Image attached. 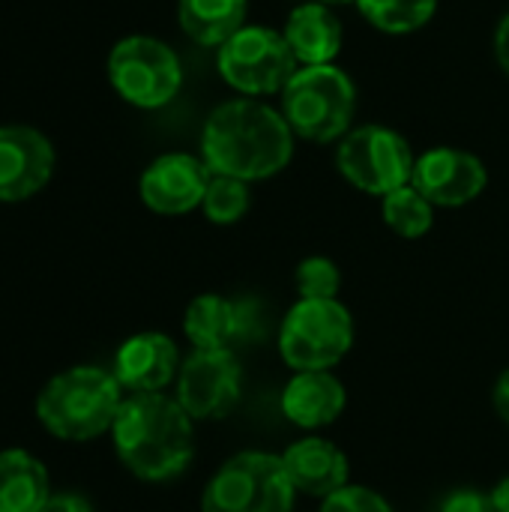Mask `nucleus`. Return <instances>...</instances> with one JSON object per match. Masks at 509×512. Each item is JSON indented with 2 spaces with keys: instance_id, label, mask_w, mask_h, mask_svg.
I'll list each match as a JSON object with an SVG mask.
<instances>
[{
  "instance_id": "412c9836",
  "label": "nucleus",
  "mask_w": 509,
  "mask_h": 512,
  "mask_svg": "<svg viewBox=\"0 0 509 512\" xmlns=\"http://www.w3.org/2000/svg\"><path fill=\"white\" fill-rule=\"evenodd\" d=\"M381 216H384L390 231H396L405 240H417V237L432 231L435 204L420 189H414L408 183V186H402V189L381 198Z\"/></svg>"
},
{
  "instance_id": "2eb2a0df",
  "label": "nucleus",
  "mask_w": 509,
  "mask_h": 512,
  "mask_svg": "<svg viewBox=\"0 0 509 512\" xmlns=\"http://www.w3.org/2000/svg\"><path fill=\"white\" fill-rule=\"evenodd\" d=\"M279 456H282V465L300 495L324 501L348 486V477H351L348 456L333 441L300 438Z\"/></svg>"
},
{
  "instance_id": "20e7f679",
  "label": "nucleus",
  "mask_w": 509,
  "mask_h": 512,
  "mask_svg": "<svg viewBox=\"0 0 509 512\" xmlns=\"http://www.w3.org/2000/svg\"><path fill=\"white\" fill-rule=\"evenodd\" d=\"M357 108V87L336 63L300 66L282 90V117L306 141H336L348 135Z\"/></svg>"
},
{
  "instance_id": "7ed1b4c3",
  "label": "nucleus",
  "mask_w": 509,
  "mask_h": 512,
  "mask_svg": "<svg viewBox=\"0 0 509 512\" xmlns=\"http://www.w3.org/2000/svg\"><path fill=\"white\" fill-rule=\"evenodd\" d=\"M120 405L123 387L114 372L99 366H72L42 387L36 417L60 441H93L114 426Z\"/></svg>"
},
{
  "instance_id": "a878e982",
  "label": "nucleus",
  "mask_w": 509,
  "mask_h": 512,
  "mask_svg": "<svg viewBox=\"0 0 509 512\" xmlns=\"http://www.w3.org/2000/svg\"><path fill=\"white\" fill-rule=\"evenodd\" d=\"M438 512H498L492 504V495H483L477 489H453Z\"/></svg>"
},
{
  "instance_id": "393cba45",
  "label": "nucleus",
  "mask_w": 509,
  "mask_h": 512,
  "mask_svg": "<svg viewBox=\"0 0 509 512\" xmlns=\"http://www.w3.org/2000/svg\"><path fill=\"white\" fill-rule=\"evenodd\" d=\"M321 512H393V507L375 489L348 483L345 489L321 501Z\"/></svg>"
},
{
  "instance_id": "f257e3e1",
  "label": "nucleus",
  "mask_w": 509,
  "mask_h": 512,
  "mask_svg": "<svg viewBox=\"0 0 509 512\" xmlns=\"http://www.w3.org/2000/svg\"><path fill=\"white\" fill-rule=\"evenodd\" d=\"M294 156L288 120L258 99H231L210 111L201 129V159L213 174L243 183L279 174Z\"/></svg>"
},
{
  "instance_id": "9d476101",
  "label": "nucleus",
  "mask_w": 509,
  "mask_h": 512,
  "mask_svg": "<svg viewBox=\"0 0 509 512\" xmlns=\"http://www.w3.org/2000/svg\"><path fill=\"white\" fill-rule=\"evenodd\" d=\"M243 369L234 351H192L177 372V402L192 420H222L240 402Z\"/></svg>"
},
{
  "instance_id": "f8f14e48",
  "label": "nucleus",
  "mask_w": 509,
  "mask_h": 512,
  "mask_svg": "<svg viewBox=\"0 0 509 512\" xmlns=\"http://www.w3.org/2000/svg\"><path fill=\"white\" fill-rule=\"evenodd\" d=\"M54 174L51 141L21 123L0 126V201H27L48 186Z\"/></svg>"
},
{
  "instance_id": "a211bd4d",
  "label": "nucleus",
  "mask_w": 509,
  "mask_h": 512,
  "mask_svg": "<svg viewBox=\"0 0 509 512\" xmlns=\"http://www.w3.org/2000/svg\"><path fill=\"white\" fill-rule=\"evenodd\" d=\"M282 33L300 66L333 63L342 51V24L330 12V6L318 0L294 6Z\"/></svg>"
},
{
  "instance_id": "39448f33",
  "label": "nucleus",
  "mask_w": 509,
  "mask_h": 512,
  "mask_svg": "<svg viewBox=\"0 0 509 512\" xmlns=\"http://www.w3.org/2000/svg\"><path fill=\"white\" fill-rule=\"evenodd\" d=\"M297 489L282 456L246 450L231 456L204 486L201 512H291Z\"/></svg>"
},
{
  "instance_id": "6e6552de",
  "label": "nucleus",
  "mask_w": 509,
  "mask_h": 512,
  "mask_svg": "<svg viewBox=\"0 0 509 512\" xmlns=\"http://www.w3.org/2000/svg\"><path fill=\"white\" fill-rule=\"evenodd\" d=\"M219 75L243 96L282 93L300 69L285 33L246 24L225 45H219Z\"/></svg>"
},
{
  "instance_id": "b1692460",
  "label": "nucleus",
  "mask_w": 509,
  "mask_h": 512,
  "mask_svg": "<svg viewBox=\"0 0 509 512\" xmlns=\"http://www.w3.org/2000/svg\"><path fill=\"white\" fill-rule=\"evenodd\" d=\"M294 288H297L300 300H339L342 270L336 267V261L324 258V255L303 258L294 273Z\"/></svg>"
},
{
  "instance_id": "f3484780",
  "label": "nucleus",
  "mask_w": 509,
  "mask_h": 512,
  "mask_svg": "<svg viewBox=\"0 0 509 512\" xmlns=\"http://www.w3.org/2000/svg\"><path fill=\"white\" fill-rule=\"evenodd\" d=\"M348 405L345 384L330 372H294L282 390V414L300 429L333 426Z\"/></svg>"
},
{
  "instance_id": "c85d7f7f",
  "label": "nucleus",
  "mask_w": 509,
  "mask_h": 512,
  "mask_svg": "<svg viewBox=\"0 0 509 512\" xmlns=\"http://www.w3.org/2000/svg\"><path fill=\"white\" fill-rule=\"evenodd\" d=\"M495 54H498L501 69L509 75V12L501 18V24H498V33H495Z\"/></svg>"
},
{
  "instance_id": "6ab92c4d",
  "label": "nucleus",
  "mask_w": 509,
  "mask_h": 512,
  "mask_svg": "<svg viewBox=\"0 0 509 512\" xmlns=\"http://www.w3.org/2000/svg\"><path fill=\"white\" fill-rule=\"evenodd\" d=\"M51 498L45 465L24 450L0 453V512H42Z\"/></svg>"
},
{
  "instance_id": "f03ea898",
  "label": "nucleus",
  "mask_w": 509,
  "mask_h": 512,
  "mask_svg": "<svg viewBox=\"0 0 509 512\" xmlns=\"http://www.w3.org/2000/svg\"><path fill=\"white\" fill-rule=\"evenodd\" d=\"M183 405L165 393H132L111 426L117 459L138 480L165 483L183 474L195 456V429Z\"/></svg>"
},
{
  "instance_id": "423d86ee",
  "label": "nucleus",
  "mask_w": 509,
  "mask_h": 512,
  "mask_svg": "<svg viewBox=\"0 0 509 512\" xmlns=\"http://www.w3.org/2000/svg\"><path fill=\"white\" fill-rule=\"evenodd\" d=\"M354 345V318L339 300H297L279 327V354L294 372L333 369Z\"/></svg>"
},
{
  "instance_id": "cd10ccee",
  "label": "nucleus",
  "mask_w": 509,
  "mask_h": 512,
  "mask_svg": "<svg viewBox=\"0 0 509 512\" xmlns=\"http://www.w3.org/2000/svg\"><path fill=\"white\" fill-rule=\"evenodd\" d=\"M492 402H495L498 417L509 426V369L498 378V384H495V390H492Z\"/></svg>"
},
{
  "instance_id": "bb28decb",
  "label": "nucleus",
  "mask_w": 509,
  "mask_h": 512,
  "mask_svg": "<svg viewBox=\"0 0 509 512\" xmlns=\"http://www.w3.org/2000/svg\"><path fill=\"white\" fill-rule=\"evenodd\" d=\"M42 512H93V504L75 492H51Z\"/></svg>"
},
{
  "instance_id": "4468645a",
  "label": "nucleus",
  "mask_w": 509,
  "mask_h": 512,
  "mask_svg": "<svg viewBox=\"0 0 509 512\" xmlns=\"http://www.w3.org/2000/svg\"><path fill=\"white\" fill-rule=\"evenodd\" d=\"M180 372V354L165 333L129 336L114 357V378L129 393H162Z\"/></svg>"
},
{
  "instance_id": "9b49d317",
  "label": "nucleus",
  "mask_w": 509,
  "mask_h": 512,
  "mask_svg": "<svg viewBox=\"0 0 509 512\" xmlns=\"http://www.w3.org/2000/svg\"><path fill=\"white\" fill-rule=\"evenodd\" d=\"M210 180H213V171L204 165L201 156L165 153L144 168L138 180V192H141V201L153 213L183 216L204 204Z\"/></svg>"
},
{
  "instance_id": "7c9ffc66",
  "label": "nucleus",
  "mask_w": 509,
  "mask_h": 512,
  "mask_svg": "<svg viewBox=\"0 0 509 512\" xmlns=\"http://www.w3.org/2000/svg\"><path fill=\"white\" fill-rule=\"evenodd\" d=\"M318 3H327L330 6V3H357V0H318Z\"/></svg>"
},
{
  "instance_id": "4be33fe9",
  "label": "nucleus",
  "mask_w": 509,
  "mask_h": 512,
  "mask_svg": "<svg viewBox=\"0 0 509 512\" xmlns=\"http://www.w3.org/2000/svg\"><path fill=\"white\" fill-rule=\"evenodd\" d=\"M357 9L384 33H411L432 21L438 0H357Z\"/></svg>"
},
{
  "instance_id": "ddd939ff",
  "label": "nucleus",
  "mask_w": 509,
  "mask_h": 512,
  "mask_svg": "<svg viewBox=\"0 0 509 512\" xmlns=\"http://www.w3.org/2000/svg\"><path fill=\"white\" fill-rule=\"evenodd\" d=\"M489 171L480 156L459 147H435L417 156L411 186L435 207H465L483 195Z\"/></svg>"
},
{
  "instance_id": "dca6fc26",
  "label": "nucleus",
  "mask_w": 509,
  "mask_h": 512,
  "mask_svg": "<svg viewBox=\"0 0 509 512\" xmlns=\"http://www.w3.org/2000/svg\"><path fill=\"white\" fill-rule=\"evenodd\" d=\"M249 303H234L222 294H201L186 306L183 330L195 351H234L249 333Z\"/></svg>"
},
{
  "instance_id": "aec40b11",
  "label": "nucleus",
  "mask_w": 509,
  "mask_h": 512,
  "mask_svg": "<svg viewBox=\"0 0 509 512\" xmlns=\"http://www.w3.org/2000/svg\"><path fill=\"white\" fill-rule=\"evenodd\" d=\"M249 0H180L177 18L183 33L207 48L225 45L237 30L246 27Z\"/></svg>"
},
{
  "instance_id": "5701e85b",
  "label": "nucleus",
  "mask_w": 509,
  "mask_h": 512,
  "mask_svg": "<svg viewBox=\"0 0 509 512\" xmlns=\"http://www.w3.org/2000/svg\"><path fill=\"white\" fill-rule=\"evenodd\" d=\"M249 204H252L249 183H243V180H237V177L213 174L201 210H204V216H207L213 225H234L237 219L246 216Z\"/></svg>"
},
{
  "instance_id": "c756f323",
  "label": "nucleus",
  "mask_w": 509,
  "mask_h": 512,
  "mask_svg": "<svg viewBox=\"0 0 509 512\" xmlns=\"http://www.w3.org/2000/svg\"><path fill=\"white\" fill-rule=\"evenodd\" d=\"M492 504L498 512H509V477H504L495 489H492Z\"/></svg>"
},
{
  "instance_id": "0eeeda50",
  "label": "nucleus",
  "mask_w": 509,
  "mask_h": 512,
  "mask_svg": "<svg viewBox=\"0 0 509 512\" xmlns=\"http://www.w3.org/2000/svg\"><path fill=\"white\" fill-rule=\"evenodd\" d=\"M108 81L135 108L153 111L168 105L183 87L177 51L156 36H126L108 54Z\"/></svg>"
},
{
  "instance_id": "1a4fd4ad",
  "label": "nucleus",
  "mask_w": 509,
  "mask_h": 512,
  "mask_svg": "<svg viewBox=\"0 0 509 512\" xmlns=\"http://www.w3.org/2000/svg\"><path fill=\"white\" fill-rule=\"evenodd\" d=\"M336 165L351 186L384 198L411 183L417 156L396 129L369 123L342 138Z\"/></svg>"
}]
</instances>
